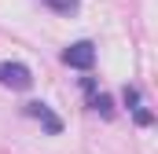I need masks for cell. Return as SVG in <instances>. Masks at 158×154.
I'll use <instances>...</instances> for the list:
<instances>
[{"label": "cell", "mask_w": 158, "mask_h": 154, "mask_svg": "<svg viewBox=\"0 0 158 154\" xmlns=\"http://www.w3.org/2000/svg\"><path fill=\"white\" fill-rule=\"evenodd\" d=\"M0 84L15 88V92H26L33 84V74H30L26 63H0Z\"/></svg>", "instance_id": "1"}, {"label": "cell", "mask_w": 158, "mask_h": 154, "mask_svg": "<svg viewBox=\"0 0 158 154\" xmlns=\"http://www.w3.org/2000/svg\"><path fill=\"white\" fill-rule=\"evenodd\" d=\"M63 63L74 66V70H92V63H96V44H92V40H74V44L63 51Z\"/></svg>", "instance_id": "2"}, {"label": "cell", "mask_w": 158, "mask_h": 154, "mask_svg": "<svg viewBox=\"0 0 158 154\" xmlns=\"http://www.w3.org/2000/svg\"><path fill=\"white\" fill-rule=\"evenodd\" d=\"M22 114H26V117H33V121H40L48 136H59V132H63V121L52 114L44 103H26V107H22Z\"/></svg>", "instance_id": "3"}, {"label": "cell", "mask_w": 158, "mask_h": 154, "mask_svg": "<svg viewBox=\"0 0 158 154\" xmlns=\"http://www.w3.org/2000/svg\"><path fill=\"white\" fill-rule=\"evenodd\" d=\"M88 107H92L96 114H103V117L114 114V103H110V95H107V92H88Z\"/></svg>", "instance_id": "4"}, {"label": "cell", "mask_w": 158, "mask_h": 154, "mask_svg": "<svg viewBox=\"0 0 158 154\" xmlns=\"http://www.w3.org/2000/svg\"><path fill=\"white\" fill-rule=\"evenodd\" d=\"M40 4H44V7H52V11H59V15H74V11L81 7L77 0H40Z\"/></svg>", "instance_id": "5"}]
</instances>
